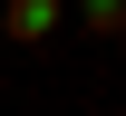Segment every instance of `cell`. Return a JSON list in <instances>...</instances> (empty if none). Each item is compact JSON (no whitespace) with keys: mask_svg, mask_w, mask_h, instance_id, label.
<instances>
[{"mask_svg":"<svg viewBox=\"0 0 126 116\" xmlns=\"http://www.w3.org/2000/svg\"><path fill=\"white\" fill-rule=\"evenodd\" d=\"M0 29H10L19 49H39V39L58 29V0H0Z\"/></svg>","mask_w":126,"mask_h":116,"instance_id":"obj_1","label":"cell"},{"mask_svg":"<svg viewBox=\"0 0 126 116\" xmlns=\"http://www.w3.org/2000/svg\"><path fill=\"white\" fill-rule=\"evenodd\" d=\"M78 19H87V29H97V39H126V0H87V10H78Z\"/></svg>","mask_w":126,"mask_h":116,"instance_id":"obj_2","label":"cell"}]
</instances>
